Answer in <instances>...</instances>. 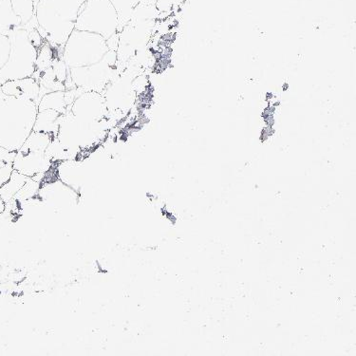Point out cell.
Segmentation results:
<instances>
[{
	"label": "cell",
	"instance_id": "obj_1",
	"mask_svg": "<svg viewBox=\"0 0 356 356\" xmlns=\"http://www.w3.org/2000/svg\"><path fill=\"white\" fill-rule=\"evenodd\" d=\"M38 113L33 101L7 95L0 90V145L17 152L32 134Z\"/></svg>",
	"mask_w": 356,
	"mask_h": 356
},
{
	"label": "cell",
	"instance_id": "obj_2",
	"mask_svg": "<svg viewBox=\"0 0 356 356\" xmlns=\"http://www.w3.org/2000/svg\"><path fill=\"white\" fill-rule=\"evenodd\" d=\"M87 0H38L35 17L38 32L54 49H64L75 30L80 9Z\"/></svg>",
	"mask_w": 356,
	"mask_h": 356
},
{
	"label": "cell",
	"instance_id": "obj_3",
	"mask_svg": "<svg viewBox=\"0 0 356 356\" xmlns=\"http://www.w3.org/2000/svg\"><path fill=\"white\" fill-rule=\"evenodd\" d=\"M29 33L18 29L9 38L10 54L7 63L0 70V88L11 80L32 77L35 71L38 49L29 40Z\"/></svg>",
	"mask_w": 356,
	"mask_h": 356
},
{
	"label": "cell",
	"instance_id": "obj_4",
	"mask_svg": "<svg viewBox=\"0 0 356 356\" xmlns=\"http://www.w3.org/2000/svg\"><path fill=\"white\" fill-rule=\"evenodd\" d=\"M108 51L103 36L74 30L65 44L62 58L69 69H74L98 63Z\"/></svg>",
	"mask_w": 356,
	"mask_h": 356
},
{
	"label": "cell",
	"instance_id": "obj_5",
	"mask_svg": "<svg viewBox=\"0 0 356 356\" xmlns=\"http://www.w3.org/2000/svg\"><path fill=\"white\" fill-rule=\"evenodd\" d=\"M53 139L51 135L33 131L15 154L13 162L14 170L29 178L48 172L53 161L46 155V149Z\"/></svg>",
	"mask_w": 356,
	"mask_h": 356
},
{
	"label": "cell",
	"instance_id": "obj_6",
	"mask_svg": "<svg viewBox=\"0 0 356 356\" xmlns=\"http://www.w3.org/2000/svg\"><path fill=\"white\" fill-rule=\"evenodd\" d=\"M118 17L110 0H87L78 15L75 30L97 33L108 39L117 33Z\"/></svg>",
	"mask_w": 356,
	"mask_h": 356
},
{
	"label": "cell",
	"instance_id": "obj_7",
	"mask_svg": "<svg viewBox=\"0 0 356 356\" xmlns=\"http://www.w3.org/2000/svg\"><path fill=\"white\" fill-rule=\"evenodd\" d=\"M116 63V51H108L98 63L70 69V74L76 88L83 92L102 93L108 83L120 75L117 72Z\"/></svg>",
	"mask_w": 356,
	"mask_h": 356
},
{
	"label": "cell",
	"instance_id": "obj_8",
	"mask_svg": "<svg viewBox=\"0 0 356 356\" xmlns=\"http://www.w3.org/2000/svg\"><path fill=\"white\" fill-rule=\"evenodd\" d=\"M77 119L87 123L105 120L108 110L102 93L86 92L78 96L71 106H67Z\"/></svg>",
	"mask_w": 356,
	"mask_h": 356
},
{
	"label": "cell",
	"instance_id": "obj_9",
	"mask_svg": "<svg viewBox=\"0 0 356 356\" xmlns=\"http://www.w3.org/2000/svg\"><path fill=\"white\" fill-rule=\"evenodd\" d=\"M108 113H124L131 108L135 101V90L126 74L114 77L102 92Z\"/></svg>",
	"mask_w": 356,
	"mask_h": 356
},
{
	"label": "cell",
	"instance_id": "obj_10",
	"mask_svg": "<svg viewBox=\"0 0 356 356\" xmlns=\"http://www.w3.org/2000/svg\"><path fill=\"white\" fill-rule=\"evenodd\" d=\"M0 90L5 95L15 96L17 98L29 99L38 105L39 88L38 82L33 77L24 79L11 80L5 82Z\"/></svg>",
	"mask_w": 356,
	"mask_h": 356
},
{
	"label": "cell",
	"instance_id": "obj_11",
	"mask_svg": "<svg viewBox=\"0 0 356 356\" xmlns=\"http://www.w3.org/2000/svg\"><path fill=\"white\" fill-rule=\"evenodd\" d=\"M22 29V19L15 14L11 0H0V35L9 36Z\"/></svg>",
	"mask_w": 356,
	"mask_h": 356
},
{
	"label": "cell",
	"instance_id": "obj_12",
	"mask_svg": "<svg viewBox=\"0 0 356 356\" xmlns=\"http://www.w3.org/2000/svg\"><path fill=\"white\" fill-rule=\"evenodd\" d=\"M60 116V113L54 110L38 111L33 131L42 132V134L51 135L54 138L57 137L59 129V117Z\"/></svg>",
	"mask_w": 356,
	"mask_h": 356
},
{
	"label": "cell",
	"instance_id": "obj_13",
	"mask_svg": "<svg viewBox=\"0 0 356 356\" xmlns=\"http://www.w3.org/2000/svg\"><path fill=\"white\" fill-rule=\"evenodd\" d=\"M38 82L39 88H40V90H39L38 104L40 102L43 96L46 95L47 93L66 92L64 83L57 79L56 74H54L53 67H51L45 70V71L40 74Z\"/></svg>",
	"mask_w": 356,
	"mask_h": 356
},
{
	"label": "cell",
	"instance_id": "obj_14",
	"mask_svg": "<svg viewBox=\"0 0 356 356\" xmlns=\"http://www.w3.org/2000/svg\"><path fill=\"white\" fill-rule=\"evenodd\" d=\"M118 17V28L117 33H120L131 20L135 7L141 0H110Z\"/></svg>",
	"mask_w": 356,
	"mask_h": 356
},
{
	"label": "cell",
	"instance_id": "obj_15",
	"mask_svg": "<svg viewBox=\"0 0 356 356\" xmlns=\"http://www.w3.org/2000/svg\"><path fill=\"white\" fill-rule=\"evenodd\" d=\"M28 179L29 177L20 174L17 171L13 170L9 180L0 187V197L3 200L5 204L11 201L15 195L24 186Z\"/></svg>",
	"mask_w": 356,
	"mask_h": 356
},
{
	"label": "cell",
	"instance_id": "obj_16",
	"mask_svg": "<svg viewBox=\"0 0 356 356\" xmlns=\"http://www.w3.org/2000/svg\"><path fill=\"white\" fill-rule=\"evenodd\" d=\"M54 56V48L47 41L38 49V58H36L35 71L33 76L38 81L39 76L45 70L49 69L53 64Z\"/></svg>",
	"mask_w": 356,
	"mask_h": 356
},
{
	"label": "cell",
	"instance_id": "obj_17",
	"mask_svg": "<svg viewBox=\"0 0 356 356\" xmlns=\"http://www.w3.org/2000/svg\"><path fill=\"white\" fill-rule=\"evenodd\" d=\"M64 95L65 92L47 93L38 104V111L54 110L61 114L66 113L67 105L65 103Z\"/></svg>",
	"mask_w": 356,
	"mask_h": 356
},
{
	"label": "cell",
	"instance_id": "obj_18",
	"mask_svg": "<svg viewBox=\"0 0 356 356\" xmlns=\"http://www.w3.org/2000/svg\"><path fill=\"white\" fill-rule=\"evenodd\" d=\"M11 4L15 14L22 19V28L35 15L33 0H11Z\"/></svg>",
	"mask_w": 356,
	"mask_h": 356
},
{
	"label": "cell",
	"instance_id": "obj_19",
	"mask_svg": "<svg viewBox=\"0 0 356 356\" xmlns=\"http://www.w3.org/2000/svg\"><path fill=\"white\" fill-rule=\"evenodd\" d=\"M54 74L59 81L64 83L66 81L67 74H69L70 69L66 66L62 56L56 57L54 59L53 64H51Z\"/></svg>",
	"mask_w": 356,
	"mask_h": 356
},
{
	"label": "cell",
	"instance_id": "obj_20",
	"mask_svg": "<svg viewBox=\"0 0 356 356\" xmlns=\"http://www.w3.org/2000/svg\"><path fill=\"white\" fill-rule=\"evenodd\" d=\"M10 48H11V45H10L9 38L6 35H0V70L7 63L8 58H9Z\"/></svg>",
	"mask_w": 356,
	"mask_h": 356
},
{
	"label": "cell",
	"instance_id": "obj_21",
	"mask_svg": "<svg viewBox=\"0 0 356 356\" xmlns=\"http://www.w3.org/2000/svg\"><path fill=\"white\" fill-rule=\"evenodd\" d=\"M17 152H11L0 145V168L7 165H13Z\"/></svg>",
	"mask_w": 356,
	"mask_h": 356
},
{
	"label": "cell",
	"instance_id": "obj_22",
	"mask_svg": "<svg viewBox=\"0 0 356 356\" xmlns=\"http://www.w3.org/2000/svg\"><path fill=\"white\" fill-rule=\"evenodd\" d=\"M28 33L29 40L31 41V43H32L36 49L40 48V47L45 43V40H44L42 36L40 35V33L38 32V30H33Z\"/></svg>",
	"mask_w": 356,
	"mask_h": 356
},
{
	"label": "cell",
	"instance_id": "obj_23",
	"mask_svg": "<svg viewBox=\"0 0 356 356\" xmlns=\"http://www.w3.org/2000/svg\"><path fill=\"white\" fill-rule=\"evenodd\" d=\"M13 170H14L13 165H7L0 168V187L3 186V184L9 180L10 177L12 175Z\"/></svg>",
	"mask_w": 356,
	"mask_h": 356
},
{
	"label": "cell",
	"instance_id": "obj_24",
	"mask_svg": "<svg viewBox=\"0 0 356 356\" xmlns=\"http://www.w3.org/2000/svg\"><path fill=\"white\" fill-rule=\"evenodd\" d=\"M106 45L110 51H116L119 46V33H114L110 38L106 39Z\"/></svg>",
	"mask_w": 356,
	"mask_h": 356
}]
</instances>
